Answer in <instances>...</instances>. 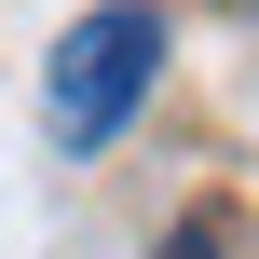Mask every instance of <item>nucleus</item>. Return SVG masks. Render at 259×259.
Instances as JSON below:
<instances>
[{
	"label": "nucleus",
	"instance_id": "nucleus-2",
	"mask_svg": "<svg viewBox=\"0 0 259 259\" xmlns=\"http://www.w3.org/2000/svg\"><path fill=\"white\" fill-rule=\"evenodd\" d=\"M150 259H219V219H178V232H164Z\"/></svg>",
	"mask_w": 259,
	"mask_h": 259
},
{
	"label": "nucleus",
	"instance_id": "nucleus-1",
	"mask_svg": "<svg viewBox=\"0 0 259 259\" xmlns=\"http://www.w3.org/2000/svg\"><path fill=\"white\" fill-rule=\"evenodd\" d=\"M150 82H164V14H150V0H96V14L55 41V68H41V123H55V150H109V137L137 123Z\"/></svg>",
	"mask_w": 259,
	"mask_h": 259
}]
</instances>
